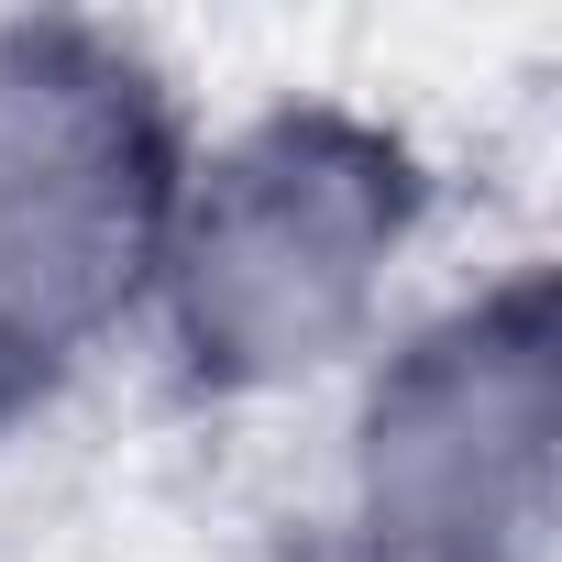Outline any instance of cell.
Returning a JSON list of instances; mask_svg holds the SVG:
<instances>
[{
  "instance_id": "cell-3",
  "label": "cell",
  "mask_w": 562,
  "mask_h": 562,
  "mask_svg": "<svg viewBox=\"0 0 562 562\" xmlns=\"http://www.w3.org/2000/svg\"><path fill=\"white\" fill-rule=\"evenodd\" d=\"M562 518V288L518 254L353 364L310 562H551Z\"/></svg>"
},
{
  "instance_id": "cell-1",
  "label": "cell",
  "mask_w": 562,
  "mask_h": 562,
  "mask_svg": "<svg viewBox=\"0 0 562 562\" xmlns=\"http://www.w3.org/2000/svg\"><path fill=\"white\" fill-rule=\"evenodd\" d=\"M430 155L331 89H288L188 144L144 342L199 408H265L353 375L397 331L430 243Z\"/></svg>"
},
{
  "instance_id": "cell-2",
  "label": "cell",
  "mask_w": 562,
  "mask_h": 562,
  "mask_svg": "<svg viewBox=\"0 0 562 562\" xmlns=\"http://www.w3.org/2000/svg\"><path fill=\"white\" fill-rule=\"evenodd\" d=\"M188 144V89L133 23H0V430L144 331Z\"/></svg>"
}]
</instances>
